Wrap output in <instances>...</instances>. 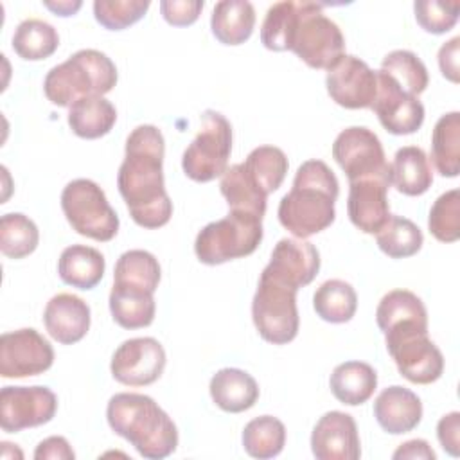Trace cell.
<instances>
[{
  "instance_id": "6da1fadb",
  "label": "cell",
  "mask_w": 460,
  "mask_h": 460,
  "mask_svg": "<svg viewBox=\"0 0 460 460\" xmlns=\"http://www.w3.org/2000/svg\"><path fill=\"white\" fill-rule=\"evenodd\" d=\"M165 140L153 124L137 126L126 138V155L117 172L119 192L131 219L142 228H160L172 216L164 181Z\"/></svg>"
},
{
  "instance_id": "7a4b0ae2",
  "label": "cell",
  "mask_w": 460,
  "mask_h": 460,
  "mask_svg": "<svg viewBox=\"0 0 460 460\" xmlns=\"http://www.w3.org/2000/svg\"><path fill=\"white\" fill-rule=\"evenodd\" d=\"M340 183L322 160H305L293 178V187L279 203V221L298 239L329 228L336 217L334 203Z\"/></svg>"
},
{
  "instance_id": "3957f363",
  "label": "cell",
  "mask_w": 460,
  "mask_h": 460,
  "mask_svg": "<svg viewBox=\"0 0 460 460\" xmlns=\"http://www.w3.org/2000/svg\"><path fill=\"white\" fill-rule=\"evenodd\" d=\"M110 428L126 438L140 456L160 460L178 447V429L158 402L144 394L120 392L106 406Z\"/></svg>"
},
{
  "instance_id": "277c9868",
  "label": "cell",
  "mask_w": 460,
  "mask_h": 460,
  "mask_svg": "<svg viewBox=\"0 0 460 460\" xmlns=\"http://www.w3.org/2000/svg\"><path fill=\"white\" fill-rule=\"evenodd\" d=\"M117 77V66L104 52L83 49L49 70L43 92L54 106L70 108L83 97L111 92Z\"/></svg>"
},
{
  "instance_id": "5b68a950",
  "label": "cell",
  "mask_w": 460,
  "mask_h": 460,
  "mask_svg": "<svg viewBox=\"0 0 460 460\" xmlns=\"http://www.w3.org/2000/svg\"><path fill=\"white\" fill-rule=\"evenodd\" d=\"M262 241V219L230 210L223 219L205 225L194 241L199 262L217 266L252 255Z\"/></svg>"
},
{
  "instance_id": "8992f818",
  "label": "cell",
  "mask_w": 460,
  "mask_h": 460,
  "mask_svg": "<svg viewBox=\"0 0 460 460\" xmlns=\"http://www.w3.org/2000/svg\"><path fill=\"white\" fill-rule=\"evenodd\" d=\"M383 334L386 350L404 379L415 385H429L442 376L444 356L428 336V322H401Z\"/></svg>"
},
{
  "instance_id": "52a82bcc",
  "label": "cell",
  "mask_w": 460,
  "mask_h": 460,
  "mask_svg": "<svg viewBox=\"0 0 460 460\" xmlns=\"http://www.w3.org/2000/svg\"><path fill=\"white\" fill-rule=\"evenodd\" d=\"M289 50L307 66L329 70L345 54V38L338 23L323 14L320 4L300 0Z\"/></svg>"
},
{
  "instance_id": "ba28073f",
  "label": "cell",
  "mask_w": 460,
  "mask_h": 460,
  "mask_svg": "<svg viewBox=\"0 0 460 460\" xmlns=\"http://www.w3.org/2000/svg\"><path fill=\"white\" fill-rule=\"evenodd\" d=\"M61 208L70 226L93 241L108 243L119 232V216L108 203L104 190L88 178H77L65 185Z\"/></svg>"
},
{
  "instance_id": "9c48e42d",
  "label": "cell",
  "mask_w": 460,
  "mask_h": 460,
  "mask_svg": "<svg viewBox=\"0 0 460 460\" xmlns=\"http://www.w3.org/2000/svg\"><path fill=\"white\" fill-rule=\"evenodd\" d=\"M232 153V124L216 111L205 110L201 124L181 156V169L187 178L205 183L225 174Z\"/></svg>"
},
{
  "instance_id": "30bf717a",
  "label": "cell",
  "mask_w": 460,
  "mask_h": 460,
  "mask_svg": "<svg viewBox=\"0 0 460 460\" xmlns=\"http://www.w3.org/2000/svg\"><path fill=\"white\" fill-rule=\"evenodd\" d=\"M252 320L262 340L286 345L298 334L300 318L296 309V289L261 273L252 300Z\"/></svg>"
},
{
  "instance_id": "8fae6325",
  "label": "cell",
  "mask_w": 460,
  "mask_h": 460,
  "mask_svg": "<svg viewBox=\"0 0 460 460\" xmlns=\"http://www.w3.org/2000/svg\"><path fill=\"white\" fill-rule=\"evenodd\" d=\"M332 158L343 169L349 181L365 178L392 181V167L386 162L383 144L365 126H350L340 131L332 144Z\"/></svg>"
},
{
  "instance_id": "7c38bea8",
  "label": "cell",
  "mask_w": 460,
  "mask_h": 460,
  "mask_svg": "<svg viewBox=\"0 0 460 460\" xmlns=\"http://www.w3.org/2000/svg\"><path fill=\"white\" fill-rule=\"evenodd\" d=\"M54 363V349L36 329L25 327L0 336V376L31 377L47 372Z\"/></svg>"
},
{
  "instance_id": "4fadbf2b",
  "label": "cell",
  "mask_w": 460,
  "mask_h": 460,
  "mask_svg": "<svg viewBox=\"0 0 460 460\" xmlns=\"http://www.w3.org/2000/svg\"><path fill=\"white\" fill-rule=\"evenodd\" d=\"M58 411V397L47 386H4L0 392V428L18 433L47 424Z\"/></svg>"
},
{
  "instance_id": "5bb4252c",
  "label": "cell",
  "mask_w": 460,
  "mask_h": 460,
  "mask_svg": "<svg viewBox=\"0 0 460 460\" xmlns=\"http://www.w3.org/2000/svg\"><path fill=\"white\" fill-rule=\"evenodd\" d=\"M165 361V350L158 340L131 338L117 347L110 370L113 379L126 386H147L164 374Z\"/></svg>"
},
{
  "instance_id": "9a60e30c",
  "label": "cell",
  "mask_w": 460,
  "mask_h": 460,
  "mask_svg": "<svg viewBox=\"0 0 460 460\" xmlns=\"http://www.w3.org/2000/svg\"><path fill=\"white\" fill-rule=\"evenodd\" d=\"M325 86L329 97L341 108H370L377 92V72L363 59L352 54H343L327 70Z\"/></svg>"
},
{
  "instance_id": "2e32d148",
  "label": "cell",
  "mask_w": 460,
  "mask_h": 460,
  "mask_svg": "<svg viewBox=\"0 0 460 460\" xmlns=\"http://www.w3.org/2000/svg\"><path fill=\"white\" fill-rule=\"evenodd\" d=\"M377 72V92L370 106L381 126L392 135H411L424 122V106L419 97L406 93L390 75Z\"/></svg>"
},
{
  "instance_id": "e0dca14e",
  "label": "cell",
  "mask_w": 460,
  "mask_h": 460,
  "mask_svg": "<svg viewBox=\"0 0 460 460\" xmlns=\"http://www.w3.org/2000/svg\"><path fill=\"white\" fill-rule=\"evenodd\" d=\"M318 270L320 253L313 243L298 237H284L275 244L270 262L262 273L298 291L313 282Z\"/></svg>"
},
{
  "instance_id": "ac0fdd59",
  "label": "cell",
  "mask_w": 460,
  "mask_h": 460,
  "mask_svg": "<svg viewBox=\"0 0 460 460\" xmlns=\"http://www.w3.org/2000/svg\"><path fill=\"white\" fill-rule=\"evenodd\" d=\"M311 451L316 460H358L361 442L354 417L338 410L323 413L313 428Z\"/></svg>"
},
{
  "instance_id": "d6986e66",
  "label": "cell",
  "mask_w": 460,
  "mask_h": 460,
  "mask_svg": "<svg viewBox=\"0 0 460 460\" xmlns=\"http://www.w3.org/2000/svg\"><path fill=\"white\" fill-rule=\"evenodd\" d=\"M390 185L392 181L379 178L349 181L347 214L350 223L363 234H377L390 219Z\"/></svg>"
},
{
  "instance_id": "ffe728a7",
  "label": "cell",
  "mask_w": 460,
  "mask_h": 460,
  "mask_svg": "<svg viewBox=\"0 0 460 460\" xmlns=\"http://www.w3.org/2000/svg\"><path fill=\"white\" fill-rule=\"evenodd\" d=\"M88 304L72 293L54 295L43 311V323L50 338L61 345L81 341L90 329Z\"/></svg>"
},
{
  "instance_id": "44dd1931",
  "label": "cell",
  "mask_w": 460,
  "mask_h": 460,
  "mask_svg": "<svg viewBox=\"0 0 460 460\" xmlns=\"http://www.w3.org/2000/svg\"><path fill=\"white\" fill-rule=\"evenodd\" d=\"M374 417L390 435H402L415 429L422 419V402L411 390L392 385L374 401Z\"/></svg>"
},
{
  "instance_id": "7402d4cb",
  "label": "cell",
  "mask_w": 460,
  "mask_h": 460,
  "mask_svg": "<svg viewBox=\"0 0 460 460\" xmlns=\"http://www.w3.org/2000/svg\"><path fill=\"white\" fill-rule=\"evenodd\" d=\"M208 392L216 406L228 413L246 411L259 399L257 381L241 368L217 370L210 379Z\"/></svg>"
},
{
  "instance_id": "603a6c76",
  "label": "cell",
  "mask_w": 460,
  "mask_h": 460,
  "mask_svg": "<svg viewBox=\"0 0 460 460\" xmlns=\"http://www.w3.org/2000/svg\"><path fill=\"white\" fill-rule=\"evenodd\" d=\"M104 255L86 244L66 246L58 261L59 279L77 289H92L104 277Z\"/></svg>"
},
{
  "instance_id": "cb8c5ba5",
  "label": "cell",
  "mask_w": 460,
  "mask_h": 460,
  "mask_svg": "<svg viewBox=\"0 0 460 460\" xmlns=\"http://www.w3.org/2000/svg\"><path fill=\"white\" fill-rule=\"evenodd\" d=\"M153 295L155 293L142 288L113 282L110 291V313L115 323L122 329H142L151 325L156 313Z\"/></svg>"
},
{
  "instance_id": "d4e9b609",
  "label": "cell",
  "mask_w": 460,
  "mask_h": 460,
  "mask_svg": "<svg viewBox=\"0 0 460 460\" xmlns=\"http://www.w3.org/2000/svg\"><path fill=\"white\" fill-rule=\"evenodd\" d=\"M332 395L347 406L367 402L377 388V374L365 361L340 363L329 379Z\"/></svg>"
},
{
  "instance_id": "484cf974",
  "label": "cell",
  "mask_w": 460,
  "mask_h": 460,
  "mask_svg": "<svg viewBox=\"0 0 460 460\" xmlns=\"http://www.w3.org/2000/svg\"><path fill=\"white\" fill-rule=\"evenodd\" d=\"M255 27V9L246 0H221L214 5L210 29L223 45L244 43Z\"/></svg>"
},
{
  "instance_id": "4316f807",
  "label": "cell",
  "mask_w": 460,
  "mask_h": 460,
  "mask_svg": "<svg viewBox=\"0 0 460 460\" xmlns=\"http://www.w3.org/2000/svg\"><path fill=\"white\" fill-rule=\"evenodd\" d=\"M117 120L115 106L104 95H90L75 101L68 110V126L74 135L93 140L108 135Z\"/></svg>"
},
{
  "instance_id": "83f0119b",
  "label": "cell",
  "mask_w": 460,
  "mask_h": 460,
  "mask_svg": "<svg viewBox=\"0 0 460 460\" xmlns=\"http://www.w3.org/2000/svg\"><path fill=\"white\" fill-rule=\"evenodd\" d=\"M392 167V183L401 194L420 196L433 183L429 158L424 149L417 146H404L397 149Z\"/></svg>"
},
{
  "instance_id": "f1b7e54d",
  "label": "cell",
  "mask_w": 460,
  "mask_h": 460,
  "mask_svg": "<svg viewBox=\"0 0 460 460\" xmlns=\"http://www.w3.org/2000/svg\"><path fill=\"white\" fill-rule=\"evenodd\" d=\"M431 162L440 176L455 178L460 172V113L442 115L431 133Z\"/></svg>"
},
{
  "instance_id": "f546056e",
  "label": "cell",
  "mask_w": 460,
  "mask_h": 460,
  "mask_svg": "<svg viewBox=\"0 0 460 460\" xmlns=\"http://www.w3.org/2000/svg\"><path fill=\"white\" fill-rule=\"evenodd\" d=\"M248 178L262 194L275 192L288 172L289 162L286 153L275 146H259L243 162Z\"/></svg>"
},
{
  "instance_id": "4dcf8cb0",
  "label": "cell",
  "mask_w": 460,
  "mask_h": 460,
  "mask_svg": "<svg viewBox=\"0 0 460 460\" xmlns=\"http://www.w3.org/2000/svg\"><path fill=\"white\" fill-rule=\"evenodd\" d=\"M13 50L25 61L50 58L59 47L58 31L45 20L27 18L18 23L13 34Z\"/></svg>"
},
{
  "instance_id": "1f68e13d",
  "label": "cell",
  "mask_w": 460,
  "mask_h": 460,
  "mask_svg": "<svg viewBox=\"0 0 460 460\" xmlns=\"http://www.w3.org/2000/svg\"><path fill=\"white\" fill-rule=\"evenodd\" d=\"M219 190L226 199L230 210L246 212L261 219L264 217L268 196L253 185L243 164H235L225 171L219 181Z\"/></svg>"
},
{
  "instance_id": "d6a6232c",
  "label": "cell",
  "mask_w": 460,
  "mask_h": 460,
  "mask_svg": "<svg viewBox=\"0 0 460 460\" xmlns=\"http://www.w3.org/2000/svg\"><path fill=\"white\" fill-rule=\"evenodd\" d=\"M316 314L329 323H345L352 320L358 309L356 289L340 279H331L320 284L313 295Z\"/></svg>"
},
{
  "instance_id": "836d02e7",
  "label": "cell",
  "mask_w": 460,
  "mask_h": 460,
  "mask_svg": "<svg viewBox=\"0 0 460 460\" xmlns=\"http://www.w3.org/2000/svg\"><path fill=\"white\" fill-rule=\"evenodd\" d=\"M284 444L286 426L273 415L255 417L243 429V447L252 458H275L282 453Z\"/></svg>"
},
{
  "instance_id": "e575fe53",
  "label": "cell",
  "mask_w": 460,
  "mask_h": 460,
  "mask_svg": "<svg viewBox=\"0 0 460 460\" xmlns=\"http://www.w3.org/2000/svg\"><path fill=\"white\" fill-rule=\"evenodd\" d=\"M160 277L162 270L158 259L147 250H128L115 262V284L142 288L155 293L160 284Z\"/></svg>"
},
{
  "instance_id": "d590c367",
  "label": "cell",
  "mask_w": 460,
  "mask_h": 460,
  "mask_svg": "<svg viewBox=\"0 0 460 460\" xmlns=\"http://www.w3.org/2000/svg\"><path fill=\"white\" fill-rule=\"evenodd\" d=\"M377 246L392 259H406L415 255L424 243L420 228L408 217L390 216L386 225L376 234Z\"/></svg>"
},
{
  "instance_id": "8d00e7d4",
  "label": "cell",
  "mask_w": 460,
  "mask_h": 460,
  "mask_svg": "<svg viewBox=\"0 0 460 460\" xmlns=\"http://www.w3.org/2000/svg\"><path fill=\"white\" fill-rule=\"evenodd\" d=\"M379 70L390 75L406 93L415 97H419L429 83L426 65L411 50L397 49L388 52L383 58Z\"/></svg>"
},
{
  "instance_id": "74e56055",
  "label": "cell",
  "mask_w": 460,
  "mask_h": 460,
  "mask_svg": "<svg viewBox=\"0 0 460 460\" xmlns=\"http://www.w3.org/2000/svg\"><path fill=\"white\" fill-rule=\"evenodd\" d=\"M300 13V0H284L268 7L261 25V43L268 50H289L291 34Z\"/></svg>"
},
{
  "instance_id": "f35d334b",
  "label": "cell",
  "mask_w": 460,
  "mask_h": 460,
  "mask_svg": "<svg viewBox=\"0 0 460 460\" xmlns=\"http://www.w3.org/2000/svg\"><path fill=\"white\" fill-rule=\"evenodd\" d=\"M40 243L38 226L31 217L20 212L4 214L0 219V250L9 259L31 255Z\"/></svg>"
},
{
  "instance_id": "ab89813d",
  "label": "cell",
  "mask_w": 460,
  "mask_h": 460,
  "mask_svg": "<svg viewBox=\"0 0 460 460\" xmlns=\"http://www.w3.org/2000/svg\"><path fill=\"white\" fill-rule=\"evenodd\" d=\"M428 322V313L422 300L408 289H392L377 304L376 322L381 332L401 322Z\"/></svg>"
},
{
  "instance_id": "60d3db41",
  "label": "cell",
  "mask_w": 460,
  "mask_h": 460,
  "mask_svg": "<svg viewBox=\"0 0 460 460\" xmlns=\"http://www.w3.org/2000/svg\"><path fill=\"white\" fill-rule=\"evenodd\" d=\"M428 228L440 243H455L460 237V190L440 194L429 208Z\"/></svg>"
},
{
  "instance_id": "b9f144b4",
  "label": "cell",
  "mask_w": 460,
  "mask_h": 460,
  "mask_svg": "<svg viewBox=\"0 0 460 460\" xmlns=\"http://www.w3.org/2000/svg\"><path fill=\"white\" fill-rule=\"evenodd\" d=\"M149 9V0H95L93 16L108 31H122L137 23Z\"/></svg>"
},
{
  "instance_id": "7bdbcfd3",
  "label": "cell",
  "mask_w": 460,
  "mask_h": 460,
  "mask_svg": "<svg viewBox=\"0 0 460 460\" xmlns=\"http://www.w3.org/2000/svg\"><path fill=\"white\" fill-rule=\"evenodd\" d=\"M417 23L431 34H444L458 22L460 4L440 0H417L413 4Z\"/></svg>"
},
{
  "instance_id": "ee69618b",
  "label": "cell",
  "mask_w": 460,
  "mask_h": 460,
  "mask_svg": "<svg viewBox=\"0 0 460 460\" xmlns=\"http://www.w3.org/2000/svg\"><path fill=\"white\" fill-rule=\"evenodd\" d=\"M203 5V0H164L160 11L169 25L187 27L198 20Z\"/></svg>"
},
{
  "instance_id": "f6af8a7d",
  "label": "cell",
  "mask_w": 460,
  "mask_h": 460,
  "mask_svg": "<svg viewBox=\"0 0 460 460\" xmlns=\"http://www.w3.org/2000/svg\"><path fill=\"white\" fill-rule=\"evenodd\" d=\"M437 438L446 453L451 456L460 455V413L451 411L440 417L437 424Z\"/></svg>"
},
{
  "instance_id": "bcb514c9",
  "label": "cell",
  "mask_w": 460,
  "mask_h": 460,
  "mask_svg": "<svg viewBox=\"0 0 460 460\" xmlns=\"http://www.w3.org/2000/svg\"><path fill=\"white\" fill-rule=\"evenodd\" d=\"M36 460H74L75 453L65 437L54 435L41 440L34 449Z\"/></svg>"
},
{
  "instance_id": "7dc6e473",
  "label": "cell",
  "mask_w": 460,
  "mask_h": 460,
  "mask_svg": "<svg viewBox=\"0 0 460 460\" xmlns=\"http://www.w3.org/2000/svg\"><path fill=\"white\" fill-rule=\"evenodd\" d=\"M458 47H460V36L451 38L438 49V68L442 75L451 81L458 83L460 81V70H458Z\"/></svg>"
},
{
  "instance_id": "c3c4849f",
  "label": "cell",
  "mask_w": 460,
  "mask_h": 460,
  "mask_svg": "<svg viewBox=\"0 0 460 460\" xmlns=\"http://www.w3.org/2000/svg\"><path fill=\"white\" fill-rule=\"evenodd\" d=\"M392 458L394 460H435L437 455L426 440L413 438V440H406L404 444H401L394 451Z\"/></svg>"
},
{
  "instance_id": "681fc988",
  "label": "cell",
  "mask_w": 460,
  "mask_h": 460,
  "mask_svg": "<svg viewBox=\"0 0 460 460\" xmlns=\"http://www.w3.org/2000/svg\"><path fill=\"white\" fill-rule=\"evenodd\" d=\"M43 5H45L47 9H50V11H52L54 14H58V16H72V14H75V13L81 9L83 2H79V0H75V2H70V0H65V2H49V0H45Z\"/></svg>"
}]
</instances>
